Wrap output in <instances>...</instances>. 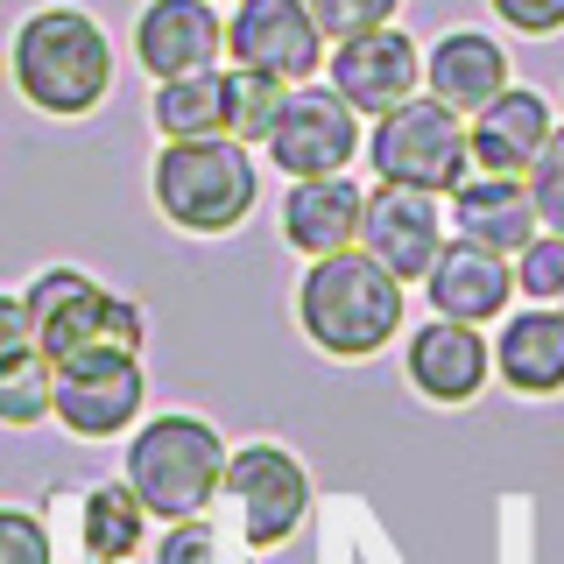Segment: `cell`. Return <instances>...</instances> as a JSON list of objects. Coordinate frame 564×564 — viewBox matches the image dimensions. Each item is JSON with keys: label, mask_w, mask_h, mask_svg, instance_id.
Returning a JSON list of instances; mask_svg holds the SVG:
<instances>
[{"label": "cell", "mask_w": 564, "mask_h": 564, "mask_svg": "<svg viewBox=\"0 0 564 564\" xmlns=\"http://www.w3.org/2000/svg\"><path fill=\"white\" fill-rule=\"evenodd\" d=\"M8 78L35 113L85 120L106 93H113V35H106L85 8L50 0V8H35V14L14 22Z\"/></svg>", "instance_id": "obj_1"}, {"label": "cell", "mask_w": 564, "mask_h": 564, "mask_svg": "<svg viewBox=\"0 0 564 564\" xmlns=\"http://www.w3.org/2000/svg\"><path fill=\"white\" fill-rule=\"evenodd\" d=\"M296 325L332 360H367L402 332V282L367 247L317 254L304 282H296Z\"/></svg>", "instance_id": "obj_2"}, {"label": "cell", "mask_w": 564, "mask_h": 564, "mask_svg": "<svg viewBox=\"0 0 564 564\" xmlns=\"http://www.w3.org/2000/svg\"><path fill=\"white\" fill-rule=\"evenodd\" d=\"M149 191L155 212L176 234H234L261 198V170L254 149L234 134H191V141H163V155L149 163Z\"/></svg>", "instance_id": "obj_3"}, {"label": "cell", "mask_w": 564, "mask_h": 564, "mask_svg": "<svg viewBox=\"0 0 564 564\" xmlns=\"http://www.w3.org/2000/svg\"><path fill=\"white\" fill-rule=\"evenodd\" d=\"M226 480V445L205 416H155L128 445V487L149 516L191 522Z\"/></svg>", "instance_id": "obj_4"}, {"label": "cell", "mask_w": 564, "mask_h": 564, "mask_svg": "<svg viewBox=\"0 0 564 564\" xmlns=\"http://www.w3.org/2000/svg\"><path fill=\"white\" fill-rule=\"evenodd\" d=\"M367 163H375V184H410V191H445L473 170L466 149V113H452L445 99L410 93L402 106L375 113V134H367Z\"/></svg>", "instance_id": "obj_5"}, {"label": "cell", "mask_w": 564, "mask_h": 564, "mask_svg": "<svg viewBox=\"0 0 564 564\" xmlns=\"http://www.w3.org/2000/svg\"><path fill=\"white\" fill-rule=\"evenodd\" d=\"M22 304H29L35 346L50 352V367L70 360V352H93V346H128V352H141V339H149V317H141V304L99 290L85 269H43V275L29 282Z\"/></svg>", "instance_id": "obj_6"}, {"label": "cell", "mask_w": 564, "mask_h": 564, "mask_svg": "<svg viewBox=\"0 0 564 564\" xmlns=\"http://www.w3.org/2000/svg\"><path fill=\"white\" fill-rule=\"evenodd\" d=\"M261 149H269V163L282 176H339L352 155L367 149V134H360V113L332 93V85H290L275 106V128L261 134Z\"/></svg>", "instance_id": "obj_7"}, {"label": "cell", "mask_w": 564, "mask_h": 564, "mask_svg": "<svg viewBox=\"0 0 564 564\" xmlns=\"http://www.w3.org/2000/svg\"><path fill=\"white\" fill-rule=\"evenodd\" d=\"M141 395H149V375H141V352L128 346H93L57 360V395H50V416L78 437H113L141 416Z\"/></svg>", "instance_id": "obj_8"}, {"label": "cell", "mask_w": 564, "mask_h": 564, "mask_svg": "<svg viewBox=\"0 0 564 564\" xmlns=\"http://www.w3.org/2000/svg\"><path fill=\"white\" fill-rule=\"evenodd\" d=\"M325 85L360 120H375V113H388V106H402L410 93H423V43L410 29H395V22L339 35V43L325 50Z\"/></svg>", "instance_id": "obj_9"}, {"label": "cell", "mask_w": 564, "mask_h": 564, "mask_svg": "<svg viewBox=\"0 0 564 564\" xmlns=\"http://www.w3.org/2000/svg\"><path fill=\"white\" fill-rule=\"evenodd\" d=\"M325 29L311 22L304 0H234L226 14V64L269 70L282 85H304L325 70Z\"/></svg>", "instance_id": "obj_10"}, {"label": "cell", "mask_w": 564, "mask_h": 564, "mask_svg": "<svg viewBox=\"0 0 564 564\" xmlns=\"http://www.w3.org/2000/svg\"><path fill=\"white\" fill-rule=\"evenodd\" d=\"M360 247L381 261L395 282H423L445 247V212L437 191H410V184H375L360 212Z\"/></svg>", "instance_id": "obj_11"}, {"label": "cell", "mask_w": 564, "mask_h": 564, "mask_svg": "<svg viewBox=\"0 0 564 564\" xmlns=\"http://www.w3.org/2000/svg\"><path fill=\"white\" fill-rule=\"evenodd\" d=\"M226 57V14L219 0H141L134 14V64L149 78H184Z\"/></svg>", "instance_id": "obj_12"}, {"label": "cell", "mask_w": 564, "mask_h": 564, "mask_svg": "<svg viewBox=\"0 0 564 564\" xmlns=\"http://www.w3.org/2000/svg\"><path fill=\"white\" fill-rule=\"evenodd\" d=\"M219 487L240 501L247 543H282L296 522H304V508H311V480H304V466H296L282 445H247V452H234Z\"/></svg>", "instance_id": "obj_13"}, {"label": "cell", "mask_w": 564, "mask_h": 564, "mask_svg": "<svg viewBox=\"0 0 564 564\" xmlns=\"http://www.w3.org/2000/svg\"><path fill=\"white\" fill-rule=\"evenodd\" d=\"M551 106L529 85H501L480 113H466V149H473V170H494V176H529V163L543 155L551 141Z\"/></svg>", "instance_id": "obj_14"}, {"label": "cell", "mask_w": 564, "mask_h": 564, "mask_svg": "<svg viewBox=\"0 0 564 564\" xmlns=\"http://www.w3.org/2000/svg\"><path fill=\"white\" fill-rule=\"evenodd\" d=\"M423 290H431L437 317L487 325V317H501L508 296H516V261L494 254V247H473V240H445L437 261H431V275H423Z\"/></svg>", "instance_id": "obj_15"}, {"label": "cell", "mask_w": 564, "mask_h": 564, "mask_svg": "<svg viewBox=\"0 0 564 564\" xmlns=\"http://www.w3.org/2000/svg\"><path fill=\"white\" fill-rule=\"evenodd\" d=\"M452 198V226H458V240H473V247H494V254H522L529 240L543 234V219H536V198H529V184L522 176H458V184L445 191Z\"/></svg>", "instance_id": "obj_16"}, {"label": "cell", "mask_w": 564, "mask_h": 564, "mask_svg": "<svg viewBox=\"0 0 564 564\" xmlns=\"http://www.w3.org/2000/svg\"><path fill=\"white\" fill-rule=\"evenodd\" d=\"M423 85H431V99H445L452 113H480L501 85H516V70H508V43L487 35V29L431 35V50H423Z\"/></svg>", "instance_id": "obj_17"}, {"label": "cell", "mask_w": 564, "mask_h": 564, "mask_svg": "<svg viewBox=\"0 0 564 564\" xmlns=\"http://www.w3.org/2000/svg\"><path fill=\"white\" fill-rule=\"evenodd\" d=\"M360 212H367V191L352 176H290L282 191V240L296 254H339V247H360Z\"/></svg>", "instance_id": "obj_18"}, {"label": "cell", "mask_w": 564, "mask_h": 564, "mask_svg": "<svg viewBox=\"0 0 564 564\" xmlns=\"http://www.w3.org/2000/svg\"><path fill=\"white\" fill-rule=\"evenodd\" d=\"M410 381L431 402L480 395V381H487V339H480V325H458V317H431V325H416V339H410Z\"/></svg>", "instance_id": "obj_19"}, {"label": "cell", "mask_w": 564, "mask_h": 564, "mask_svg": "<svg viewBox=\"0 0 564 564\" xmlns=\"http://www.w3.org/2000/svg\"><path fill=\"white\" fill-rule=\"evenodd\" d=\"M494 367L508 388L522 395H557L564 388V311L557 304H529L522 317H508L494 339Z\"/></svg>", "instance_id": "obj_20"}, {"label": "cell", "mask_w": 564, "mask_h": 564, "mask_svg": "<svg viewBox=\"0 0 564 564\" xmlns=\"http://www.w3.org/2000/svg\"><path fill=\"white\" fill-rule=\"evenodd\" d=\"M149 120L163 141H191V134H226V64L212 70H184V78H155L149 93Z\"/></svg>", "instance_id": "obj_21"}, {"label": "cell", "mask_w": 564, "mask_h": 564, "mask_svg": "<svg viewBox=\"0 0 564 564\" xmlns=\"http://www.w3.org/2000/svg\"><path fill=\"white\" fill-rule=\"evenodd\" d=\"M141 522H149V508L134 501L128 480L93 487V501H85V551H93L99 564H128L134 543H141Z\"/></svg>", "instance_id": "obj_22"}, {"label": "cell", "mask_w": 564, "mask_h": 564, "mask_svg": "<svg viewBox=\"0 0 564 564\" xmlns=\"http://www.w3.org/2000/svg\"><path fill=\"white\" fill-rule=\"evenodd\" d=\"M282 93H290V85H282V78H269V70L226 64V134L254 149V141L275 128V106H282Z\"/></svg>", "instance_id": "obj_23"}, {"label": "cell", "mask_w": 564, "mask_h": 564, "mask_svg": "<svg viewBox=\"0 0 564 564\" xmlns=\"http://www.w3.org/2000/svg\"><path fill=\"white\" fill-rule=\"evenodd\" d=\"M50 395H57V367H50L43 346L0 367V423H14V431H22V423L50 416Z\"/></svg>", "instance_id": "obj_24"}, {"label": "cell", "mask_w": 564, "mask_h": 564, "mask_svg": "<svg viewBox=\"0 0 564 564\" xmlns=\"http://www.w3.org/2000/svg\"><path fill=\"white\" fill-rule=\"evenodd\" d=\"M516 290L529 304H564V234H536L516 254Z\"/></svg>", "instance_id": "obj_25"}, {"label": "cell", "mask_w": 564, "mask_h": 564, "mask_svg": "<svg viewBox=\"0 0 564 564\" xmlns=\"http://www.w3.org/2000/svg\"><path fill=\"white\" fill-rule=\"evenodd\" d=\"M529 198H536V219L543 234H564V128H551V141H543V155L529 163Z\"/></svg>", "instance_id": "obj_26"}, {"label": "cell", "mask_w": 564, "mask_h": 564, "mask_svg": "<svg viewBox=\"0 0 564 564\" xmlns=\"http://www.w3.org/2000/svg\"><path fill=\"white\" fill-rule=\"evenodd\" d=\"M311 22L325 29V43H339V35H360V29H381L402 14V0H304Z\"/></svg>", "instance_id": "obj_27"}, {"label": "cell", "mask_w": 564, "mask_h": 564, "mask_svg": "<svg viewBox=\"0 0 564 564\" xmlns=\"http://www.w3.org/2000/svg\"><path fill=\"white\" fill-rule=\"evenodd\" d=\"M494 22H501L508 35H564V0H487Z\"/></svg>", "instance_id": "obj_28"}, {"label": "cell", "mask_w": 564, "mask_h": 564, "mask_svg": "<svg viewBox=\"0 0 564 564\" xmlns=\"http://www.w3.org/2000/svg\"><path fill=\"white\" fill-rule=\"evenodd\" d=\"M0 564H50L43 522L22 516V508H0Z\"/></svg>", "instance_id": "obj_29"}, {"label": "cell", "mask_w": 564, "mask_h": 564, "mask_svg": "<svg viewBox=\"0 0 564 564\" xmlns=\"http://www.w3.org/2000/svg\"><path fill=\"white\" fill-rule=\"evenodd\" d=\"M155 564H219V551H212V529L176 522L170 536H163V551H155Z\"/></svg>", "instance_id": "obj_30"}, {"label": "cell", "mask_w": 564, "mask_h": 564, "mask_svg": "<svg viewBox=\"0 0 564 564\" xmlns=\"http://www.w3.org/2000/svg\"><path fill=\"white\" fill-rule=\"evenodd\" d=\"M35 352V325H29V304L22 296H0V367Z\"/></svg>", "instance_id": "obj_31"}, {"label": "cell", "mask_w": 564, "mask_h": 564, "mask_svg": "<svg viewBox=\"0 0 564 564\" xmlns=\"http://www.w3.org/2000/svg\"><path fill=\"white\" fill-rule=\"evenodd\" d=\"M557 311H564V304H557Z\"/></svg>", "instance_id": "obj_32"}]
</instances>
